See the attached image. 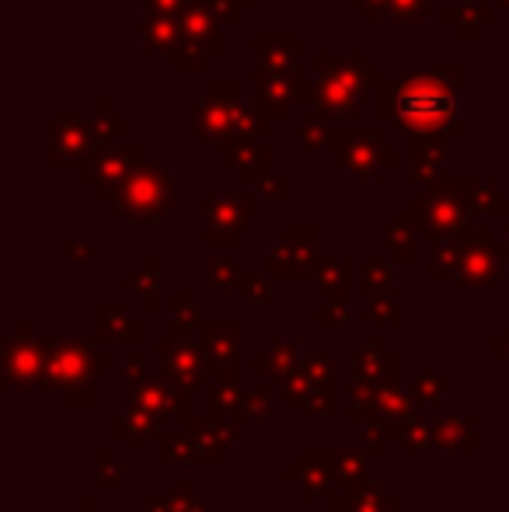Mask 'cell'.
Instances as JSON below:
<instances>
[{
  "instance_id": "1",
  "label": "cell",
  "mask_w": 509,
  "mask_h": 512,
  "mask_svg": "<svg viewBox=\"0 0 509 512\" xmlns=\"http://www.w3.org/2000/svg\"><path fill=\"white\" fill-rule=\"evenodd\" d=\"M461 70L398 74L384 88V115L405 133H457L461 129Z\"/></svg>"
},
{
  "instance_id": "2",
  "label": "cell",
  "mask_w": 509,
  "mask_h": 512,
  "mask_svg": "<svg viewBox=\"0 0 509 512\" xmlns=\"http://www.w3.org/2000/svg\"><path fill=\"white\" fill-rule=\"evenodd\" d=\"M321 81H314L311 88H304V98L318 108L321 115H342V119H356L367 95L370 84H381V70H370L363 56H335L321 53L318 56Z\"/></svg>"
},
{
  "instance_id": "3",
  "label": "cell",
  "mask_w": 509,
  "mask_h": 512,
  "mask_svg": "<svg viewBox=\"0 0 509 512\" xmlns=\"http://www.w3.org/2000/svg\"><path fill=\"white\" fill-rule=\"evenodd\" d=\"M112 199L129 220H157L171 206V168H136Z\"/></svg>"
},
{
  "instance_id": "4",
  "label": "cell",
  "mask_w": 509,
  "mask_h": 512,
  "mask_svg": "<svg viewBox=\"0 0 509 512\" xmlns=\"http://www.w3.org/2000/svg\"><path fill=\"white\" fill-rule=\"evenodd\" d=\"M468 199H464V189L461 182L454 185H433L429 189V196H422L419 203H415V216H419L422 223H426L429 234H464V227H468Z\"/></svg>"
},
{
  "instance_id": "5",
  "label": "cell",
  "mask_w": 509,
  "mask_h": 512,
  "mask_svg": "<svg viewBox=\"0 0 509 512\" xmlns=\"http://www.w3.org/2000/svg\"><path fill=\"white\" fill-rule=\"evenodd\" d=\"M332 150L356 178H377L381 164H394V157H398L394 150L384 147L377 133H335Z\"/></svg>"
},
{
  "instance_id": "6",
  "label": "cell",
  "mask_w": 509,
  "mask_h": 512,
  "mask_svg": "<svg viewBox=\"0 0 509 512\" xmlns=\"http://www.w3.org/2000/svg\"><path fill=\"white\" fill-rule=\"evenodd\" d=\"M136 168H143V150H88L81 157V178H91L98 185V192L116 196L119 185L133 175Z\"/></svg>"
},
{
  "instance_id": "7",
  "label": "cell",
  "mask_w": 509,
  "mask_h": 512,
  "mask_svg": "<svg viewBox=\"0 0 509 512\" xmlns=\"http://www.w3.org/2000/svg\"><path fill=\"white\" fill-rule=\"evenodd\" d=\"M49 133H53V150H49V161L53 164L77 161V157H84L88 150L98 147L91 122L81 119H53L49 122Z\"/></svg>"
},
{
  "instance_id": "8",
  "label": "cell",
  "mask_w": 509,
  "mask_h": 512,
  "mask_svg": "<svg viewBox=\"0 0 509 512\" xmlns=\"http://www.w3.org/2000/svg\"><path fill=\"white\" fill-rule=\"evenodd\" d=\"M255 81H258V91H262V98H258L255 108L269 115V119L272 115H283L293 98H304V88H300L297 74H286V70L258 67Z\"/></svg>"
},
{
  "instance_id": "9",
  "label": "cell",
  "mask_w": 509,
  "mask_h": 512,
  "mask_svg": "<svg viewBox=\"0 0 509 512\" xmlns=\"http://www.w3.org/2000/svg\"><path fill=\"white\" fill-rule=\"evenodd\" d=\"M143 42H147V49H154V53L175 56L178 49L185 46V28H182V21H178V14L150 11L147 25H143Z\"/></svg>"
},
{
  "instance_id": "10",
  "label": "cell",
  "mask_w": 509,
  "mask_h": 512,
  "mask_svg": "<svg viewBox=\"0 0 509 512\" xmlns=\"http://www.w3.org/2000/svg\"><path fill=\"white\" fill-rule=\"evenodd\" d=\"M182 28H185V42L206 49V53H220L224 39L217 32V18L210 11H203L199 4H189V11L182 14Z\"/></svg>"
},
{
  "instance_id": "11",
  "label": "cell",
  "mask_w": 509,
  "mask_h": 512,
  "mask_svg": "<svg viewBox=\"0 0 509 512\" xmlns=\"http://www.w3.org/2000/svg\"><path fill=\"white\" fill-rule=\"evenodd\" d=\"M255 53L262 60V67L297 74V56H300L297 39H255Z\"/></svg>"
},
{
  "instance_id": "12",
  "label": "cell",
  "mask_w": 509,
  "mask_h": 512,
  "mask_svg": "<svg viewBox=\"0 0 509 512\" xmlns=\"http://www.w3.org/2000/svg\"><path fill=\"white\" fill-rule=\"evenodd\" d=\"M252 199H213L210 203V223H213V234L220 227H227V241L245 227V220L252 216Z\"/></svg>"
},
{
  "instance_id": "13",
  "label": "cell",
  "mask_w": 509,
  "mask_h": 512,
  "mask_svg": "<svg viewBox=\"0 0 509 512\" xmlns=\"http://www.w3.org/2000/svg\"><path fill=\"white\" fill-rule=\"evenodd\" d=\"M412 164L415 178H436V171H440L443 164V140L440 133H419L415 136V147H412Z\"/></svg>"
},
{
  "instance_id": "14",
  "label": "cell",
  "mask_w": 509,
  "mask_h": 512,
  "mask_svg": "<svg viewBox=\"0 0 509 512\" xmlns=\"http://www.w3.org/2000/svg\"><path fill=\"white\" fill-rule=\"evenodd\" d=\"M224 161L238 164V168H248V164L269 161V150L255 147L248 136H227V140H224Z\"/></svg>"
},
{
  "instance_id": "15",
  "label": "cell",
  "mask_w": 509,
  "mask_h": 512,
  "mask_svg": "<svg viewBox=\"0 0 509 512\" xmlns=\"http://www.w3.org/2000/svg\"><path fill=\"white\" fill-rule=\"evenodd\" d=\"M506 258V251H499V248H492V251H471L468 255V265H464V279L468 283H478V286H485V279L496 272V265Z\"/></svg>"
},
{
  "instance_id": "16",
  "label": "cell",
  "mask_w": 509,
  "mask_h": 512,
  "mask_svg": "<svg viewBox=\"0 0 509 512\" xmlns=\"http://www.w3.org/2000/svg\"><path fill=\"white\" fill-rule=\"evenodd\" d=\"M443 18L454 21L457 32L464 35V39H471V35H478V25H485V21H492V11L489 7H450V11H443Z\"/></svg>"
},
{
  "instance_id": "17",
  "label": "cell",
  "mask_w": 509,
  "mask_h": 512,
  "mask_svg": "<svg viewBox=\"0 0 509 512\" xmlns=\"http://www.w3.org/2000/svg\"><path fill=\"white\" fill-rule=\"evenodd\" d=\"M91 129H95V140H98V147H102V143H109L112 136H123L129 126H126V119L109 115V105L98 102V115L91 119Z\"/></svg>"
},
{
  "instance_id": "18",
  "label": "cell",
  "mask_w": 509,
  "mask_h": 512,
  "mask_svg": "<svg viewBox=\"0 0 509 512\" xmlns=\"http://www.w3.org/2000/svg\"><path fill=\"white\" fill-rule=\"evenodd\" d=\"M461 189H464V199H468V206L482 209V213H496V209L506 206L503 199H499L485 182H461Z\"/></svg>"
},
{
  "instance_id": "19",
  "label": "cell",
  "mask_w": 509,
  "mask_h": 512,
  "mask_svg": "<svg viewBox=\"0 0 509 512\" xmlns=\"http://www.w3.org/2000/svg\"><path fill=\"white\" fill-rule=\"evenodd\" d=\"M387 18H391V21H419V18H426V0H391V7H387Z\"/></svg>"
},
{
  "instance_id": "20",
  "label": "cell",
  "mask_w": 509,
  "mask_h": 512,
  "mask_svg": "<svg viewBox=\"0 0 509 512\" xmlns=\"http://www.w3.org/2000/svg\"><path fill=\"white\" fill-rule=\"evenodd\" d=\"M203 11H210L217 21H238L241 18V0H192Z\"/></svg>"
},
{
  "instance_id": "21",
  "label": "cell",
  "mask_w": 509,
  "mask_h": 512,
  "mask_svg": "<svg viewBox=\"0 0 509 512\" xmlns=\"http://www.w3.org/2000/svg\"><path fill=\"white\" fill-rule=\"evenodd\" d=\"M206 56H210L206 49H199V46H192V42H185V46L175 53V67L178 70H203L206 63H210Z\"/></svg>"
},
{
  "instance_id": "22",
  "label": "cell",
  "mask_w": 509,
  "mask_h": 512,
  "mask_svg": "<svg viewBox=\"0 0 509 512\" xmlns=\"http://www.w3.org/2000/svg\"><path fill=\"white\" fill-rule=\"evenodd\" d=\"M304 147H332V126H328V119H318V122H307L304 126Z\"/></svg>"
},
{
  "instance_id": "23",
  "label": "cell",
  "mask_w": 509,
  "mask_h": 512,
  "mask_svg": "<svg viewBox=\"0 0 509 512\" xmlns=\"http://www.w3.org/2000/svg\"><path fill=\"white\" fill-rule=\"evenodd\" d=\"M353 4L360 7L370 21H381V18H387V7H391V0H353Z\"/></svg>"
},
{
  "instance_id": "24",
  "label": "cell",
  "mask_w": 509,
  "mask_h": 512,
  "mask_svg": "<svg viewBox=\"0 0 509 512\" xmlns=\"http://www.w3.org/2000/svg\"><path fill=\"white\" fill-rule=\"evenodd\" d=\"M150 11H161V14H185L189 11V0H147Z\"/></svg>"
},
{
  "instance_id": "25",
  "label": "cell",
  "mask_w": 509,
  "mask_h": 512,
  "mask_svg": "<svg viewBox=\"0 0 509 512\" xmlns=\"http://www.w3.org/2000/svg\"><path fill=\"white\" fill-rule=\"evenodd\" d=\"M387 237H394L401 248V258H408V234H405V216H401V223L394 230H387Z\"/></svg>"
},
{
  "instance_id": "26",
  "label": "cell",
  "mask_w": 509,
  "mask_h": 512,
  "mask_svg": "<svg viewBox=\"0 0 509 512\" xmlns=\"http://www.w3.org/2000/svg\"><path fill=\"white\" fill-rule=\"evenodd\" d=\"M499 4H503V7H506V14H509V0H499Z\"/></svg>"
},
{
  "instance_id": "27",
  "label": "cell",
  "mask_w": 509,
  "mask_h": 512,
  "mask_svg": "<svg viewBox=\"0 0 509 512\" xmlns=\"http://www.w3.org/2000/svg\"><path fill=\"white\" fill-rule=\"evenodd\" d=\"M245 4H255V0H241V7H245Z\"/></svg>"
}]
</instances>
